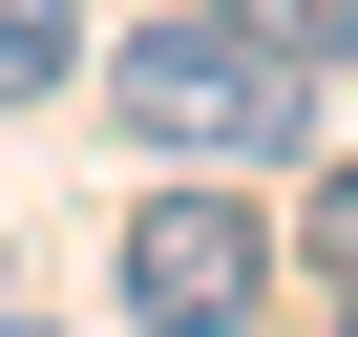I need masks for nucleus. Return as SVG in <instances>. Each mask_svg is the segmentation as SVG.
<instances>
[{
  "instance_id": "1",
  "label": "nucleus",
  "mask_w": 358,
  "mask_h": 337,
  "mask_svg": "<svg viewBox=\"0 0 358 337\" xmlns=\"http://www.w3.org/2000/svg\"><path fill=\"white\" fill-rule=\"evenodd\" d=\"M106 106H127L148 168H274V148L316 127V64H274L232 0H190V22H127V43H106Z\"/></svg>"
},
{
  "instance_id": "2",
  "label": "nucleus",
  "mask_w": 358,
  "mask_h": 337,
  "mask_svg": "<svg viewBox=\"0 0 358 337\" xmlns=\"http://www.w3.org/2000/svg\"><path fill=\"white\" fill-rule=\"evenodd\" d=\"M253 295H274V232L232 190H148L127 211V337H253Z\"/></svg>"
},
{
  "instance_id": "3",
  "label": "nucleus",
  "mask_w": 358,
  "mask_h": 337,
  "mask_svg": "<svg viewBox=\"0 0 358 337\" xmlns=\"http://www.w3.org/2000/svg\"><path fill=\"white\" fill-rule=\"evenodd\" d=\"M64 64H85V22H64V0H0V106H43Z\"/></svg>"
},
{
  "instance_id": "4",
  "label": "nucleus",
  "mask_w": 358,
  "mask_h": 337,
  "mask_svg": "<svg viewBox=\"0 0 358 337\" xmlns=\"http://www.w3.org/2000/svg\"><path fill=\"white\" fill-rule=\"evenodd\" d=\"M232 22H253L274 64H358V0H232Z\"/></svg>"
},
{
  "instance_id": "5",
  "label": "nucleus",
  "mask_w": 358,
  "mask_h": 337,
  "mask_svg": "<svg viewBox=\"0 0 358 337\" xmlns=\"http://www.w3.org/2000/svg\"><path fill=\"white\" fill-rule=\"evenodd\" d=\"M316 295H358V168H316Z\"/></svg>"
},
{
  "instance_id": "6",
  "label": "nucleus",
  "mask_w": 358,
  "mask_h": 337,
  "mask_svg": "<svg viewBox=\"0 0 358 337\" xmlns=\"http://www.w3.org/2000/svg\"><path fill=\"white\" fill-rule=\"evenodd\" d=\"M0 337H22V316H0Z\"/></svg>"
}]
</instances>
